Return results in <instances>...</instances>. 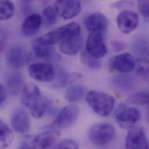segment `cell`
<instances>
[{"label": "cell", "mask_w": 149, "mask_h": 149, "mask_svg": "<svg viewBox=\"0 0 149 149\" xmlns=\"http://www.w3.org/2000/svg\"><path fill=\"white\" fill-rule=\"evenodd\" d=\"M21 101L22 105L28 108L36 118H41L49 106V102L43 97L39 88L31 82L24 85Z\"/></svg>", "instance_id": "6da1fadb"}, {"label": "cell", "mask_w": 149, "mask_h": 149, "mask_svg": "<svg viewBox=\"0 0 149 149\" xmlns=\"http://www.w3.org/2000/svg\"><path fill=\"white\" fill-rule=\"evenodd\" d=\"M85 99L92 110L101 117L109 116L114 110L115 100L109 94L91 91L86 94Z\"/></svg>", "instance_id": "7a4b0ae2"}, {"label": "cell", "mask_w": 149, "mask_h": 149, "mask_svg": "<svg viewBox=\"0 0 149 149\" xmlns=\"http://www.w3.org/2000/svg\"><path fill=\"white\" fill-rule=\"evenodd\" d=\"M81 33L80 26L72 22L52 30L37 39V42L45 45H53L65 38Z\"/></svg>", "instance_id": "3957f363"}, {"label": "cell", "mask_w": 149, "mask_h": 149, "mask_svg": "<svg viewBox=\"0 0 149 149\" xmlns=\"http://www.w3.org/2000/svg\"><path fill=\"white\" fill-rule=\"evenodd\" d=\"M116 135L114 127L109 123L95 124L88 131V136L91 142L99 146L109 144L115 139Z\"/></svg>", "instance_id": "277c9868"}, {"label": "cell", "mask_w": 149, "mask_h": 149, "mask_svg": "<svg viewBox=\"0 0 149 149\" xmlns=\"http://www.w3.org/2000/svg\"><path fill=\"white\" fill-rule=\"evenodd\" d=\"M79 114V107L75 104H70L63 107L55 121L48 128L52 129H65L73 125Z\"/></svg>", "instance_id": "5b68a950"}, {"label": "cell", "mask_w": 149, "mask_h": 149, "mask_svg": "<svg viewBox=\"0 0 149 149\" xmlns=\"http://www.w3.org/2000/svg\"><path fill=\"white\" fill-rule=\"evenodd\" d=\"M141 112L135 107L121 105L115 113V118L118 124L124 129H131L140 120Z\"/></svg>", "instance_id": "8992f818"}, {"label": "cell", "mask_w": 149, "mask_h": 149, "mask_svg": "<svg viewBox=\"0 0 149 149\" xmlns=\"http://www.w3.org/2000/svg\"><path fill=\"white\" fill-rule=\"evenodd\" d=\"M109 69L114 72L128 74L135 69V60L128 52H124L112 57L109 62Z\"/></svg>", "instance_id": "52a82bcc"}, {"label": "cell", "mask_w": 149, "mask_h": 149, "mask_svg": "<svg viewBox=\"0 0 149 149\" xmlns=\"http://www.w3.org/2000/svg\"><path fill=\"white\" fill-rule=\"evenodd\" d=\"M29 53L26 47L20 44H15L9 47L5 54L6 63L12 68L19 69L27 62Z\"/></svg>", "instance_id": "ba28073f"}, {"label": "cell", "mask_w": 149, "mask_h": 149, "mask_svg": "<svg viewBox=\"0 0 149 149\" xmlns=\"http://www.w3.org/2000/svg\"><path fill=\"white\" fill-rule=\"evenodd\" d=\"M84 24L89 33L104 36L108 28L107 17L102 13L95 12L85 17Z\"/></svg>", "instance_id": "9c48e42d"}, {"label": "cell", "mask_w": 149, "mask_h": 149, "mask_svg": "<svg viewBox=\"0 0 149 149\" xmlns=\"http://www.w3.org/2000/svg\"><path fill=\"white\" fill-rule=\"evenodd\" d=\"M86 51L96 59H99L104 57L107 52V48L104 41V36L89 33L86 42Z\"/></svg>", "instance_id": "30bf717a"}, {"label": "cell", "mask_w": 149, "mask_h": 149, "mask_svg": "<svg viewBox=\"0 0 149 149\" xmlns=\"http://www.w3.org/2000/svg\"><path fill=\"white\" fill-rule=\"evenodd\" d=\"M149 143L145 130L141 127L130 129L125 141V149H148Z\"/></svg>", "instance_id": "8fae6325"}, {"label": "cell", "mask_w": 149, "mask_h": 149, "mask_svg": "<svg viewBox=\"0 0 149 149\" xmlns=\"http://www.w3.org/2000/svg\"><path fill=\"white\" fill-rule=\"evenodd\" d=\"M117 24L121 32L129 34L137 27L139 24L138 15L132 10H124L118 14Z\"/></svg>", "instance_id": "7c38bea8"}, {"label": "cell", "mask_w": 149, "mask_h": 149, "mask_svg": "<svg viewBox=\"0 0 149 149\" xmlns=\"http://www.w3.org/2000/svg\"><path fill=\"white\" fill-rule=\"evenodd\" d=\"M29 73L33 79L41 82H49L55 77L54 67L50 64L45 63L32 64L29 68Z\"/></svg>", "instance_id": "4fadbf2b"}, {"label": "cell", "mask_w": 149, "mask_h": 149, "mask_svg": "<svg viewBox=\"0 0 149 149\" xmlns=\"http://www.w3.org/2000/svg\"><path fill=\"white\" fill-rule=\"evenodd\" d=\"M58 15L62 18L69 20L77 16L81 10L79 1L74 0H59L55 2Z\"/></svg>", "instance_id": "5bb4252c"}, {"label": "cell", "mask_w": 149, "mask_h": 149, "mask_svg": "<svg viewBox=\"0 0 149 149\" xmlns=\"http://www.w3.org/2000/svg\"><path fill=\"white\" fill-rule=\"evenodd\" d=\"M10 122L15 132L20 134L27 133L30 127V121L28 114L22 109H15L10 116Z\"/></svg>", "instance_id": "9a60e30c"}, {"label": "cell", "mask_w": 149, "mask_h": 149, "mask_svg": "<svg viewBox=\"0 0 149 149\" xmlns=\"http://www.w3.org/2000/svg\"><path fill=\"white\" fill-rule=\"evenodd\" d=\"M60 136L58 131H48L30 138V142L36 149H47L54 145Z\"/></svg>", "instance_id": "2e32d148"}, {"label": "cell", "mask_w": 149, "mask_h": 149, "mask_svg": "<svg viewBox=\"0 0 149 149\" xmlns=\"http://www.w3.org/2000/svg\"><path fill=\"white\" fill-rule=\"evenodd\" d=\"M83 45V38L81 33L70 36L63 40L60 44V51L68 55L77 54Z\"/></svg>", "instance_id": "e0dca14e"}, {"label": "cell", "mask_w": 149, "mask_h": 149, "mask_svg": "<svg viewBox=\"0 0 149 149\" xmlns=\"http://www.w3.org/2000/svg\"><path fill=\"white\" fill-rule=\"evenodd\" d=\"M42 22V17L37 13L28 15L22 24L21 31L27 37H31L38 31Z\"/></svg>", "instance_id": "ac0fdd59"}, {"label": "cell", "mask_w": 149, "mask_h": 149, "mask_svg": "<svg viewBox=\"0 0 149 149\" xmlns=\"http://www.w3.org/2000/svg\"><path fill=\"white\" fill-rule=\"evenodd\" d=\"M5 81L9 92L13 95H18L23 89V77L19 72L9 73L6 75Z\"/></svg>", "instance_id": "d6986e66"}, {"label": "cell", "mask_w": 149, "mask_h": 149, "mask_svg": "<svg viewBox=\"0 0 149 149\" xmlns=\"http://www.w3.org/2000/svg\"><path fill=\"white\" fill-rule=\"evenodd\" d=\"M111 84L117 89L124 91L131 90L136 85V79L132 75L127 74L117 75L112 78Z\"/></svg>", "instance_id": "ffe728a7"}, {"label": "cell", "mask_w": 149, "mask_h": 149, "mask_svg": "<svg viewBox=\"0 0 149 149\" xmlns=\"http://www.w3.org/2000/svg\"><path fill=\"white\" fill-rule=\"evenodd\" d=\"M132 51L139 58L149 59V41L143 36H137L135 37L131 43Z\"/></svg>", "instance_id": "44dd1931"}, {"label": "cell", "mask_w": 149, "mask_h": 149, "mask_svg": "<svg viewBox=\"0 0 149 149\" xmlns=\"http://www.w3.org/2000/svg\"><path fill=\"white\" fill-rule=\"evenodd\" d=\"M81 75L78 73H69L65 72H61L56 79L53 83L54 88H62L73 83L79 79Z\"/></svg>", "instance_id": "7402d4cb"}, {"label": "cell", "mask_w": 149, "mask_h": 149, "mask_svg": "<svg viewBox=\"0 0 149 149\" xmlns=\"http://www.w3.org/2000/svg\"><path fill=\"white\" fill-rule=\"evenodd\" d=\"M85 88L81 85H73L69 88L65 95L66 99L70 103H74L82 100L85 95Z\"/></svg>", "instance_id": "603a6c76"}, {"label": "cell", "mask_w": 149, "mask_h": 149, "mask_svg": "<svg viewBox=\"0 0 149 149\" xmlns=\"http://www.w3.org/2000/svg\"><path fill=\"white\" fill-rule=\"evenodd\" d=\"M33 50L35 55L40 59H49L55 55L54 48L48 45L41 44L37 41L33 45Z\"/></svg>", "instance_id": "cb8c5ba5"}, {"label": "cell", "mask_w": 149, "mask_h": 149, "mask_svg": "<svg viewBox=\"0 0 149 149\" xmlns=\"http://www.w3.org/2000/svg\"><path fill=\"white\" fill-rule=\"evenodd\" d=\"M1 132V149L7 148L12 143L13 139V134L10 128L2 121L0 123Z\"/></svg>", "instance_id": "d4e9b609"}, {"label": "cell", "mask_w": 149, "mask_h": 149, "mask_svg": "<svg viewBox=\"0 0 149 149\" xmlns=\"http://www.w3.org/2000/svg\"><path fill=\"white\" fill-rule=\"evenodd\" d=\"M13 3L8 0H2L0 2V19L6 20L11 18L15 12Z\"/></svg>", "instance_id": "484cf974"}, {"label": "cell", "mask_w": 149, "mask_h": 149, "mask_svg": "<svg viewBox=\"0 0 149 149\" xmlns=\"http://www.w3.org/2000/svg\"><path fill=\"white\" fill-rule=\"evenodd\" d=\"M128 101L134 104H149V91L136 92L128 97Z\"/></svg>", "instance_id": "4316f807"}, {"label": "cell", "mask_w": 149, "mask_h": 149, "mask_svg": "<svg viewBox=\"0 0 149 149\" xmlns=\"http://www.w3.org/2000/svg\"><path fill=\"white\" fill-rule=\"evenodd\" d=\"M80 60L84 65L90 68L98 69L101 67V62L99 59L91 56L86 50L81 53Z\"/></svg>", "instance_id": "83f0119b"}, {"label": "cell", "mask_w": 149, "mask_h": 149, "mask_svg": "<svg viewBox=\"0 0 149 149\" xmlns=\"http://www.w3.org/2000/svg\"><path fill=\"white\" fill-rule=\"evenodd\" d=\"M58 13L55 7L48 6L42 12V20L47 26L54 24L57 20Z\"/></svg>", "instance_id": "f1b7e54d"}, {"label": "cell", "mask_w": 149, "mask_h": 149, "mask_svg": "<svg viewBox=\"0 0 149 149\" xmlns=\"http://www.w3.org/2000/svg\"><path fill=\"white\" fill-rule=\"evenodd\" d=\"M135 70L137 74L145 75L149 74V59L138 58L135 61Z\"/></svg>", "instance_id": "f546056e"}, {"label": "cell", "mask_w": 149, "mask_h": 149, "mask_svg": "<svg viewBox=\"0 0 149 149\" xmlns=\"http://www.w3.org/2000/svg\"><path fill=\"white\" fill-rule=\"evenodd\" d=\"M138 8L143 19L149 22V1H138Z\"/></svg>", "instance_id": "4dcf8cb0"}, {"label": "cell", "mask_w": 149, "mask_h": 149, "mask_svg": "<svg viewBox=\"0 0 149 149\" xmlns=\"http://www.w3.org/2000/svg\"><path fill=\"white\" fill-rule=\"evenodd\" d=\"M79 146L77 142L72 139H65L57 146L56 149H78Z\"/></svg>", "instance_id": "1f68e13d"}, {"label": "cell", "mask_w": 149, "mask_h": 149, "mask_svg": "<svg viewBox=\"0 0 149 149\" xmlns=\"http://www.w3.org/2000/svg\"><path fill=\"white\" fill-rule=\"evenodd\" d=\"M29 141L28 139H26L20 145L18 149H36L32 145L30 142V138H29Z\"/></svg>", "instance_id": "d6a6232c"}, {"label": "cell", "mask_w": 149, "mask_h": 149, "mask_svg": "<svg viewBox=\"0 0 149 149\" xmlns=\"http://www.w3.org/2000/svg\"><path fill=\"white\" fill-rule=\"evenodd\" d=\"M0 103L1 106H2L6 101V92L5 88L2 85L0 86Z\"/></svg>", "instance_id": "836d02e7"}, {"label": "cell", "mask_w": 149, "mask_h": 149, "mask_svg": "<svg viewBox=\"0 0 149 149\" xmlns=\"http://www.w3.org/2000/svg\"><path fill=\"white\" fill-rule=\"evenodd\" d=\"M112 45L113 47L114 48V49L116 51H120L123 49V48H124V44L121 42H119V41H116V42H113L112 43Z\"/></svg>", "instance_id": "e575fe53"}, {"label": "cell", "mask_w": 149, "mask_h": 149, "mask_svg": "<svg viewBox=\"0 0 149 149\" xmlns=\"http://www.w3.org/2000/svg\"><path fill=\"white\" fill-rule=\"evenodd\" d=\"M148 118L149 121V110H148Z\"/></svg>", "instance_id": "d590c367"}]
</instances>
